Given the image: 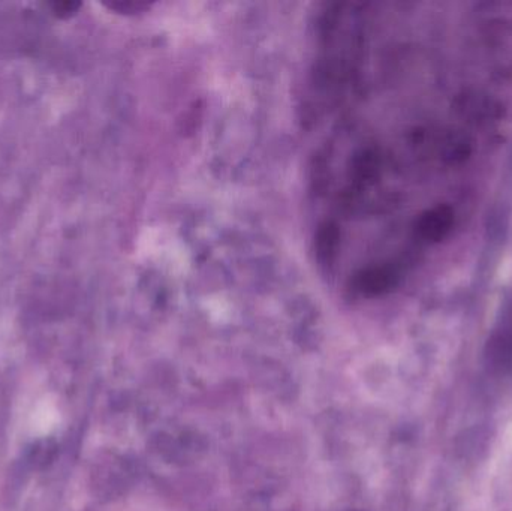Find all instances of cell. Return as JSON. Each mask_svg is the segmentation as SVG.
Masks as SVG:
<instances>
[{"label":"cell","instance_id":"6da1fadb","mask_svg":"<svg viewBox=\"0 0 512 511\" xmlns=\"http://www.w3.org/2000/svg\"><path fill=\"white\" fill-rule=\"evenodd\" d=\"M83 3L74 2V0H63V2L48 3V8L56 15L57 18H71L72 15L77 14L78 9L81 8Z\"/></svg>","mask_w":512,"mask_h":511},{"label":"cell","instance_id":"7a4b0ae2","mask_svg":"<svg viewBox=\"0 0 512 511\" xmlns=\"http://www.w3.org/2000/svg\"><path fill=\"white\" fill-rule=\"evenodd\" d=\"M105 6L113 9V11L120 12V14H135V12H143L150 8L147 3L137 2H108L105 3Z\"/></svg>","mask_w":512,"mask_h":511}]
</instances>
